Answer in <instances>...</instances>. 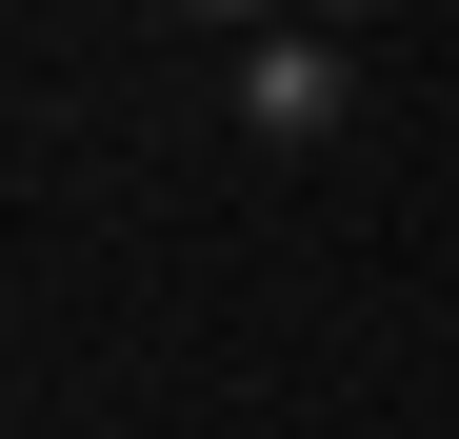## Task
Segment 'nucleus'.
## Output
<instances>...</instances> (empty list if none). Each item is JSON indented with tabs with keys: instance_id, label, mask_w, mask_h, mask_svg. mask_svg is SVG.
Returning a JSON list of instances; mask_svg holds the SVG:
<instances>
[{
	"instance_id": "f257e3e1",
	"label": "nucleus",
	"mask_w": 459,
	"mask_h": 439,
	"mask_svg": "<svg viewBox=\"0 0 459 439\" xmlns=\"http://www.w3.org/2000/svg\"><path fill=\"white\" fill-rule=\"evenodd\" d=\"M340 100H359V81H340V40H299V21L240 40V120L280 140V160H299V140H340Z\"/></svg>"
},
{
	"instance_id": "f03ea898",
	"label": "nucleus",
	"mask_w": 459,
	"mask_h": 439,
	"mask_svg": "<svg viewBox=\"0 0 459 439\" xmlns=\"http://www.w3.org/2000/svg\"><path fill=\"white\" fill-rule=\"evenodd\" d=\"M180 21H240V40H260V21H280V0H180Z\"/></svg>"
}]
</instances>
